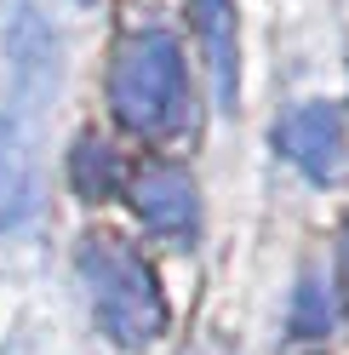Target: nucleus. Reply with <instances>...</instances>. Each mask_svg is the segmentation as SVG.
<instances>
[{"instance_id":"obj_7","label":"nucleus","mask_w":349,"mask_h":355,"mask_svg":"<svg viewBox=\"0 0 349 355\" xmlns=\"http://www.w3.org/2000/svg\"><path fill=\"white\" fill-rule=\"evenodd\" d=\"M126 161H120V149L115 144H103V138H80L75 149H69V184L80 189V195H92V201H103V195H115V189H126Z\"/></svg>"},{"instance_id":"obj_5","label":"nucleus","mask_w":349,"mask_h":355,"mask_svg":"<svg viewBox=\"0 0 349 355\" xmlns=\"http://www.w3.org/2000/svg\"><path fill=\"white\" fill-rule=\"evenodd\" d=\"M195 35H201V52H206L217 109L235 115V103H241V29H235V0H195Z\"/></svg>"},{"instance_id":"obj_8","label":"nucleus","mask_w":349,"mask_h":355,"mask_svg":"<svg viewBox=\"0 0 349 355\" xmlns=\"http://www.w3.org/2000/svg\"><path fill=\"white\" fill-rule=\"evenodd\" d=\"M332 321H338V309H332V298H326V281H321V275H310V281L298 286L292 332H310V338H321V332H332Z\"/></svg>"},{"instance_id":"obj_4","label":"nucleus","mask_w":349,"mask_h":355,"mask_svg":"<svg viewBox=\"0 0 349 355\" xmlns=\"http://www.w3.org/2000/svg\"><path fill=\"white\" fill-rule=\"evenodd\" d=\"M343 144H349V132H343V115L332 103H298L275 126V149L287 155L310 184H338Z\"/></svg>"},{"instance_id":"obj_3","label":"nucleus","mask_w":349,"mask_h":355,"mask_svg":"<svg viewBox=\"0 0 349 355\" xmlns=\"http://www.w3.org/2000/svg\"><path fill=\"white\" fill-rule=\"evenodd\" d=\"M126 195H132V212L143 218V230H155L172 247H189L201 235V189H195V178L184 166H172V161L132 166Z\"/></svg>"},{"instance_id":"obj_9","label":"nucleus","mask_w":349,"mask_h":355,"mask_svg":"<svg viewBox=\"0 0 349 355\" xmlns=\"http://www.w3.org/2000/svg\"><path fill=\"white\" fill-rule=\"evenodd\" d=\"M338 263H343V286H349V224H343V235H338Z\"/></svg>"},{"instance_id":"obj_1","label":"nucleus","mask_w":349,"mask_h":355,"mask_svg":"<svg viewBox=\"0 0 349 355\" xmlns=\"http://www.w3.org/2000/svg\"><path fill=\"white\" fill-rule=\"evenodd\" d=\"M75 275L92 298L98 327L120 349H143L166 332V293L161 275L126 235L115 230H86L75 241Z\"/></svg>"},{"instance_id":"obj_2","label":"nucleus","mask_w":349,"mask_h":355,"mask_svg":"<svg viewBox=\"0 0 349 355\" xmlns=\"http://www.w3.org/2000/svg\"><path fill=\"white\" fill-rule=\"evenodd\" d=\"M109 109L138 138H184L195 126L184 46L166 29H138L115 46V58H109Z\"/></svg>"},{"instance_id":"obj_6","label":"nucleus","mask_w":349,"mask_h":355,"mask_svg":"<svg viewBox=\"0 0 349 355\" xmlns=\"http://www.w3.org/2000/svg\"><path fill=\"white\" fill-rule=\"evenodd\" d=\"M40 201V166H35V138L24 121L0 115V235L17 230Z\"/></svg>"}]
</instances>
